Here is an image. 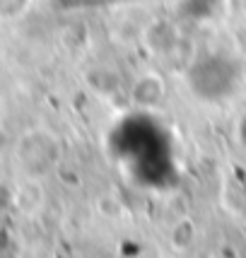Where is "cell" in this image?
I'll return each instance as SVG.
<instances>
[{
  "label": "cell",
  "mask_w": 246,
  "mask_h": 258,
  "mask_svg": "<svg viewBox=\"0 0 246 258\" xmlns=\"http://www.w3.org/2000/svg\"><path fill=\"white\" fill-rule=\"evenodd\" d=\"M27 8H29V0H0V17L5 20L20 17Z\"/></svg>",
  "instance_id": "cell-1"
}]
</instances>
